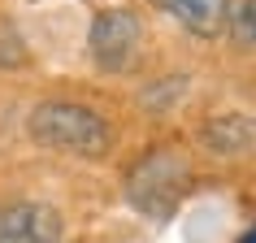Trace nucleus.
<instances>
[{
  "label": "nucleus",
  "mask_w": 256,
  "mask_h": 243,
  "mask_svg": "<svg viewBox=\"0 0 256 243\" xmlns=\"http://www.w3.org/2000/svg\"><path fill=\"white\" fill-rule=\"evenodd\" d=\"M191 182H196L191 156L174 144H165V148L144 152L126 170V200H130L135 213L152 217V222H170L191 196Z\"/></svg>",
  "instance_id": "obj_1"
},
{
  "label": "nucleus",
  "mask_w": 256,
  "mask_h": 243,
  "mask_svg": "<svg viewBox=\"0 0 256 243\" xmlns=\"http://www.w3.org/2000/svg\"><path fill=\"white\" fill-rule=\"evenodd\" d=\"M26 130L35 144H44L52 152L82 156V161H100L113 148L108 118L96 113L92 104H78V100H44V104H35L26 118Z\"/></svg>",
  "instance_id": "obj_2"
},
{
  "label": "nucleus",
  "mask_w": 256,
  "mask_h": 243,
  "mask_svg": "<svg viewBox=\"0 0 256 243\" xmlns=\"http://www.w3.org/2000/svg\"><path fill=\"white\" fill-rule=\"evenodd\" d=\"M87 52L100 74H126L144 52V18L135 9H100L87 30Z\"/></svg>",
  "instance_id": "obj_3"
},
{
  "label": "nucleus",
  "mask_w": 256,
  "mask_h": 243,
  "mask_svg": "<svg viewBox=\"0 0 256 243\" xmlns=\"http://www.w3.org/2000/svg\"><path fill=\"white\" fill-rule=\"evenodd\" d=\"M66 217L44 200H22L0 213V243H61Z\"/></svg>",
  "instance_id": "obj_4"
},
{
  "label": "nucleus",
  "mask_w": 256,
  "mask_h": 243,
  "mask_svg": "<svg viewBox=\"0 0 256 243\" xmlns=\"http://www.w3.org/2000/svg\"><path fill=\"white\" fill-rule=\"evenodd\" d=\"M148 4L161 9L165 18H174L196 40H217L230 26V0H148Z\"/></svg>",
  "instance_id": "obj_5"
},
{
  "label": "nucleus",
  "mask_w": 256,
  "mask_h": 243,
  "mask_svg": "<svg viewBox=\"0 0 256 243\" xmlns=\"http://www.w3.org/2000/svg\"><path fill=\"white\" fill-rule=\"evenodd\" d=\"M204 148H213L217 156H239L243 148L256 144V118H213L204 126Z\"/></svg>",
  "instance_id": "obj_6"
},
{
  "label": "nucleus",
  "mask_w": 256,
  "mask_h": 243,
  "mask_svg": "<svg viewBox=\"0 0 256 243\" xmlns=\"http://www.w3.org/2000/svg\"><path fill=\"white\" fill-rule=\"evenodd\" d=\"M230 35L248 48H256V0H243L239 9H230Z\"/></svg>",
  "instance_id": "obj_7"
},
{
  "label": "nucleus",
  "mask_w": 256,
  "mask_h": 243,
  "mask_svg": "<svg viewBox=\"0 0 256 243\" xmlns=\"http://www.w3.org/2000/svg\"><path fill=\"white\" fill-rule=\"evenodd\" d=\"M182 96H187V74L152 82L148 92H144V104H165V100H182Z\"/></svg>",
  "instance_id": "obj_8"
},
{
  "label": "nucleus",
  "mask_w": 256,
  "mask_h": 243,
  "mask_svg": "<svg viewBox=\"0 0 256 243\" xmlns=\"http://www.w3.org/2000/svg\"><path fill=\"white\" fill-rule=\"evenodd\" d=\"M239 243H256V222H252V226H248V234H243Z\"/></svg>",
  "instance_id": "obj_9"
}]
</instances>
